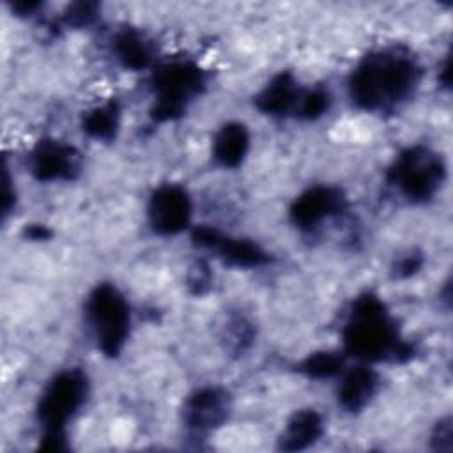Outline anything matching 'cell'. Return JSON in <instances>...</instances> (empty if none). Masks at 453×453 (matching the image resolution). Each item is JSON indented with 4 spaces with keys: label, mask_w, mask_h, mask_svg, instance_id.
<instances>
[{
    "label": "cell",
    "mask_w": 453,
    "mask_h": 453,
    "mask_svg": "<svg viewBox=\"0 0 453 453\" xmlns=\"http://www.w3.org/2000/svg\"><path fill=\"white\" fill-rule=\"evenodd\" d=\"M419 69L400 53L370 57L354 74L352 96L366 108H386L403 101L418 85Z\"/></svg>",
    "instance_id": "obj_1"
},
{
    "label": "cell",
    "mask_w": 453,
    "mask_h": 453,
    "mask_svg": "<svg viewBox=\"0 0 453 453\" xmlns=\"http://www.w3.org/2000/svg\"><path fill=\"white\" fill-rule=\"evenodd\" d=\"M444 166L441 157L426 149H412L402 154L395 168L398 188L416 200L430 198L442 182Z\"/></svg>",
    "instance_id": "obj_2"
},
{
    "label": "cell",
    "mask_w": 453,
    "mask_h": 453,
    "mask_svg": "<svg viewBox=\"0 0 453 453\" xmlns=\"http://www.w3.org/2000/svg\"><path fill=\"white\" fill-rule=\"evenodd\" d=\"M349 343L365 356L386 352L391 345L393 331L386 313L375 301H366L359 310L354 311L352 322L349 324Z\"/></svg>",
    "instance_id": "obj_3"
},
{
    "label": "cell",
    "mask_w": 453,
    "mask_h": 453,
    "mask_svg": "<svg viewBox=\"0 0 453 453\" xmlns=\"http://www.w3.org/2000/svg\"><path fill=\"white\" fill-rule=\"evenodd\" d=\"M90 320L103 347L110 352L120 345L129 320L124 299L110 287H103L90 301Z\"/></svg>",
    "instance_id": "obj_4"
},
{
    "label": "cell",
    "mask_w": 453,
    "mask_h": 453,
    "mask_svg": "<svg viewBox=\"0 0 453 453\" xmlns=\"http://www.w3.org/2000/svg\"><path fill=\"white\" fill-rule=\"evenodd\" d=\"M85 393L83 379L76 373L60 375L42 400V416L48 425L60 426L81 403Z\"/></svg>",
    "instance_id": "obj_5"
},
{
    "label": "cell",
    "mask_w": 453,
    "mask_h": 453,
    "mask_svg": "<svg viewBox=\"0 0 453 453\" xmlns=\"http://www.w3.org/2000/svg\"><path fill=\"white\" fill-rule=\"evenodd\" d=\"M150 216L157 230L175 232L182 228L189 216V203L186 195L175 188L159 189L152 198Z\"/></svg>",
    "instance_id": "obj_6"
},
{
    "label": "cell",
    "mask_w": 453,
    "mask_h": 453,
    "mask_svg": "<svg viewBox=\"0 0 453 453\" xmlns=\"http://www.w3.org/2000/svg\"><path fill=\"white\" fill-rule=\"evenodd\" d=\"M198 85V74L184 65H172L159 74L157 88L166 111L173 110Z\"/></svg>",
    "instance_id": "obj_7"
},
{
    "label": "cell",
    "mask_w": 453,
    "mask_h": 453,
    "mask_svg": "<svg viewBox=\"0 0 453 453\" xmlns=\"http://www.w3.org/2000/svg\"><path fill=\"white\" fill-rule=\"evenodd\" d=\"M338 205V195H333L329 189H315L299 200L296 216L303 225H315L322 218L329 216Z\"/></svg>",
    "instance_id": "obj_8"
},
{
    "label": "cell",
    "mask_w": 453,
    "mask_h": 453,
    "mask_svg": "<svg viewBox=\"0 0 453 453\" xmlns=\"http://www.w3.org/2000/svg\"><path fill=\"white\" fill-rule=\"evenodd\" d=\"M225 403L214 391L200 393L188 409V423L195 428H209L219 423Z\"/></svg>",
    "instance_id": "obj_9"
},
{
    "label": "cell",
    "mask_w": 453,
    "mask_h": 453,
    "mask_svg": "<svg viewBox=\"0 0 453 453\" xmlns=\"http://www.w3.org/2000/svg\"><path fill=\"white\" fill-rule=\"evenodd\" d=\"M320 434V418L315 412L297 414L287 426L283 435V448L299 449L313 442Z\"/></svg>",
    "instance_id": "obj_10"
},
{
    "label": "cell",
    "mask_w": 453,
    "mask_h": 453,
    "mask_svg": "<svg viewBox=\"0 0 453 453\" xmlns=\"http://www.w3.org/2000/svg\"><path fill=\"white\" fill-rule=\"evenodd\" d=\"M375 388V377L368 370L354 372L347 377L343 389H342V400L349 409L361 407L368 396L373 393Z\"/></svg>",
    "instance_id": "obj_11"
},
{
    "label": "cell",
    "mask_w": 453,
    "mask_h": 453,
    "mask_svg": "<svg viewBox=\"0 0 453 453\" xmlns=\"http://www.w3.org/2000/svg\"><path fill=\"white\" fill-rule=\"evenodd\" d=\"M246 133L239 126H228L216 142V154L223 163H237L246 149Z\"/></svg>",
    "instance_id": "obj_12"
},
{
    "label": "cell",
    "mask_w": 453,
    "mask_h": 453,
    "mask_svg": "<svg viewBox=\"0 0 453 453\" xmlns=\"http://www.w3.org/2000/svg\"><path fill=\"white\" fill-rule=\"evenodd\" d=\"M39 168L44 175L46 173L60 175V173L67 172V168H73V154H71V150L62 149V147H50L48 150L42 152Z\"/></svg>",
    "instance_id": "obj_13"
},
{
    "label": "cell",
    "mask_w": 453,
    "mask_h": 453,
    "mask_svg": "<svg viewBox=\"0 0 453 453\" xmlns=\"http://www.w3.org/2000/svg\"><path fill=\"white\" fill-rule=\"evenodd\" d=\"M115 117H117V111L111 108V106H106V108H101L99 111H96L90 120H88V129H92L97 136H104L108 131H111V127H115Z\"/></svg>",
    "instance_id": "obj_14"
}]
</instances>
